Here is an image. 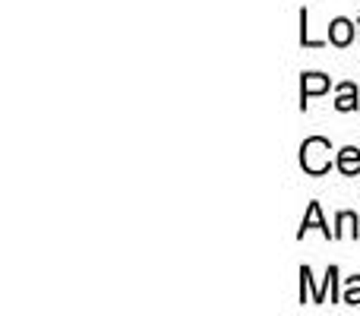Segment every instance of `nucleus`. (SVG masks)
<instances>
[{"instance_id":"nucleus-5","label":"nucleus","mask_w":360,"mask_h":316,"mask_svg":"<svg viewBox=\"0 0 360 316\" xmlns=\"http://www.w3.org/2000/svg\"><path fill=\"white\" fill-rule=\"evenodd\" d=\"M338 171L345 174V177H357L360 174V149H354V146H345L342 152H338Z\"/></svg>"},{"instance_id":"nucleus-8","label":"nucleus","mask_w":360,"mask_h":316,"mask_svg":"<svg viewBox=\"0 0 360 316\" xmlns=\"http://www.w3.org/2000/svg\"><path fill=\"white\" fill-rule=\"evenodd\" d=\"M342 304H351V307L360 304V275L348 279V285H345V294H342Z\"/></svg>"},{"instance_id":"nucleus-9","label":"nucleus","mask_w":360,"mask_h":316,"mask_svg":"<svg viewBox=\"0 0 360 316\" xmlns=\"http://www.w3.org/2000/svg\"><path fill=\"white\" fill-rule=\"evenodd\" d=\"M300 42H304V48H323V42L310 38V29H307V10H300Z\"/></svg>"},{"instance_id":"nucleus-7","label":"nucleus","mask_w":360,"mask_h":316,"mask_svg":"<svg viewBox=\"0 0 360 316\" xmlns=\"http://www.w3.org/2000/svg\"><path fill=\"white\" fill-rule=\"evenodd\" d=\"M335 225H338V231H335V237H357L360 231H357V215L354 212H342V215L335 218Z\"/></svg>"},{"instance_id":"nucleus-1","label":"nucleus","mask_w":360,"mask_h":316,"mask_svg":"<svg viewBox=\"0 0 360 316\" xmlns=\"http://www.w3.org/2000/svg\"><path fill=\"white\" fill-rule=\"evenodd\" d=\"M332 143L323 137H310L304 139V146H300V168H304L307 174H313V177H319V174H326L332 168Z\"/></svg>"},{"instance_id":"nucleus-3","label":"nucleus","mask_w":360,"mask_h":316,"mask_svg":"<svg viewBox=\"0 0 360 316\" xmlns=\"http://www.w3.org/2000/svg\"><path fill=\"white\" fill-rule=\"evenodd\" d=\"M329 42L338 44V48H348V44L354 42V23H351V19H345V16L332 19V25H329Z\"/></svg>"},{"instance_id":"nucleus-4","label":"nucleus","mask_w":360,"mask_h":316,"mask_svg":"<svg viewBox=\"0 0 360 316\" xmlns=\"http://www.w3.org/2000/svg\"><path fill=\"white\" fill-rule=\"evenodd\" d=\"M310 228H319L326 237H335V231H329V225L323 222V209H319V203H310V209H307V215H304V222H300V231H297V237H304Z\"/></svg>"},{"instance_id":"nucleus-6","label":"nucleus","mask_w":360,"mask_h":316,"mask_svg":"<svg viewBox=\"0 0 360 316\" xmlns=\"http://www.w3.org/2000/svg\"><path fill=\"white\" fill-rule=\"evenodd\" d=\"M357 105H360V101H357V86H354V82H342V86H338L335 108H338V111H354Z\"/></svg>"},{"instance_id":"nucleus-2","label":"nucleus","mask_w":360,"mask_h":316,"mask_svg":"<svg viewBox=\"0 0 360 316\" xmlns=\"http://www.w3.org/2000/svg\"><path fill=\"white\" fill-rule=\"evenodd\" d=\"M332 80L323 73H304V82H300V108H307V99H313V95H323L329 92Z\"/></svg>"}]
</instances>
